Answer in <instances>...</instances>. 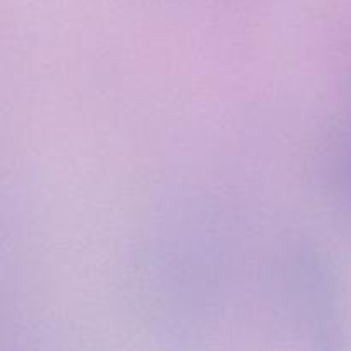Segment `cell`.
Wrapping results in <instances>:
<instances>
[]
</instances>
